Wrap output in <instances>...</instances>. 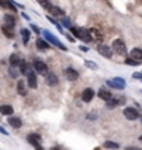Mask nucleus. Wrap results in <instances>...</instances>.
<instances>
[{
	"label": "nucleus",
	"instance_id": "393cba45",
	"mask_svg": "<svg viewBox=\"0 0 142 150\" xmlns=\"http://www.w3.org/2000/svg\"><path fill=\"white\" fill-rule=\"evenodd\" d=\"M21 38H22V42H24V45H28V42H29V38H31V32L28 31L27 28H22V29H21Z\"/></svg>",
	"mask_w": 142,
	"mask_h": 150
},
{
	"label": "nucleus",
	"instance_id": "20e7f679",
	"mask_svg": "<svg viewBox=\"0 0 142 150\" xmlns=\"http://www.w3.org/2000/svg\"><path fill=\"white\" fill-rule=\"evenodd\" d=\"M106 83L114 89H124L126 88V79L124 78H120V76H116L113 79H107Z\"/></svg>",
	"mask_w": 142,
	"mask_h": 150
},
{
	"label": "nucleus",
	"instance_id": "423d86ee",
	"mask_svg": "<svg viewBox=\"0 0 142 150\" xmlns=\"http://www.w3.org/2000/svg\"><path fill=\"white\" fill-rule=\"evenodd\" d=\"M98 52L100 56H103L104 59H111V56H113V50L110 46L107 45H104V43H100L98 45Z\"/></svg>",
	"mask_w": 142,
	"mask_h": 150
},
{
	"label": "nucleus",
	"instance_id": "72a5a7b5",
	"mask_svg": "<svg viewBox=\"0 0 142 150\" xmlns=\"http://www.w3.org/2000/svg\"><path fill=\"white\" fill-rule=\"evenodd\" d=\"M31 29H32L35 33H40V29H39L38 25H35V24H31Z\"/></svg>",
	"mask_w": 142,
	"mask_h": 150
},
{
	"label": "nucleus",
	"instance_id": "4468645a",
	"mask_svg": "<svg viewBox=\"0 0 142 150\" xmlns=\"http://www.w3.org/2000/svg\"><path fill=\"white\" fill-rule=\"evenodd\" d=\"M124 102H126L124 99H117V97H111L110 100H107V102H106V107L109 108V110H111V108L117 107L119 104H121V103H124Z\"/></svg>",
	"mask_w": 142,
	"mask_h": 150
},
{
	"label": "nucleus",
	"instance_id": "473e14b6",
	"mask_svg": "<svg viewBox=\"0 0 142 150\" xmlns=\"http://www.w3.org/2000/svg\"><path fill=\"white\" fill-rule=\"evenodd\" d=\"M61 22H63V27L68 28V29L71 28V21H70V18H67V17H64V18L61 20Z\"/></svg>",
	"mask_w": 142,
	"mask_h": 150
},
{
	"label": "nucleus",
	"instance_id": "f704fd0d",
	"mask_svg": "<svg viewBox=\"0 0 142 150\" xmlns=\"http://www.w3.org/2000/svg\"><path fill=\"white\" fill-rule=\"evenodd\" d=\"M0 134H3V135L7 136V135H9V131H6L4 127H1V125H0Z\"/></svg>",
	"mask_w": 142,
	"mask_h": 150
},
{
	"label": "nucleus",
	"instance_id": "2eb2a0df",
	"mask_svg": "<svg viewBox=\"0 0 142 150\" xmlns=\"http://www.w3.org/2000/svg\"><path fill=\"white\" fill-rule=\"evenodd\" d=\"M98 96L100 97L102 100H104V102H107V100H110V99L113 97V95H111V92L107 91L106 88H102V89H99Z\"/></svg>",
	"mask_w": 142,
	"mask_h": 150
},
{
	"label": "nucleus",
	"instance_id": "49530a36",
	"mask_svg": "<svg viewBox=\"0 0 142 150\" xmlns=\"http://www.w3.org/2000/svg\"><path fill=\"white\" fill-rule=\"evenodd\" d=\"M141 121H142V120H141Z\"/></svg>",
	"mask_w": 142,
	"mask_h": 150
},
{
	"label": "nucleus",
	"instance_id": "4c0bfd02",
	"mask_svg": "<svg viewBox=\"0 0 142 150\" xmlns=\"http://www.w3.org/2000/svg\"><path fill=\"white\" fill-rule=\"evenodd\" d=\"M88 120H91V121H95V118H96V115H95V114H89V115H88Z\"/></svg>",
	"mask_w": 142,
	"mask_h": 150
},
{
	"label": "nucleus",
	"instance_id": "5701e85b",
	"mask_svg": "<svg viewBox=\"0 0 142 150\" xmlns=\"http://www.w3.org/2000/svg\"><path fill=\"white\" fill-rule=\"evenodd\" d=\"M14 111V108L11 107L10 104H3V106H0V114H3V115H11Z\"/></svg>",
	"mask_w": 142,
	"mask_h": 150
},
{
	"label": "nucleus",
	"instance_id": "7ed1b4c3",
	"mask_svg": "<svg viewBox=\"0 0 142 150\" xmlns=\"http://www.w3.org/2000/svg\"><path fill=\"white\" fill-rule=\"evenodd\" d=\"M71 33L74 35L75 38H78V39H81V40H84V42H89L91 40V38H89V31H88L87 28H70Z\"/></svg>",
	"mask_w": 142,
	"mask_h": 150
},
{
	"label": "nucleus",
	"instance_id": "f8f14e48",
	"mask_svg": "<svg viewBox=\"0 0 142 150\" xmlns=\"http://www.w3.org/2000/svg\"><path fill=\"white\" fill-rule=\"evenodd\" d=\"M89 31V38H91V40H93V42H100L102 40V33H100V31H98L96 28H91V29H88Z\"/></svg>",
	"mask_w": 142,
	"mask_h": 150
},
{
	"label": "nucleus",
	"instance_id": "ddd939ff",
	"mask_svg": "<svg viewBox=\"0 0 142 150\" xmlns=\"http://www.w3.org/2000/svg\"><path fill=\"white\" fill-rule=\"evenodd\" d=\"M22 61H24V60H22V57L18 53H13L10 56V65L11 67H20Z\"/></svg>",
	"mask_w": 142,
	"mask_h": 150
},
{
	"label": "nucleus",
	"instance_id": "79ce46f5",
	"mask_svg": "<svg viewBox=\"0 0 142 150\" xmlns=\"http://www.w3.org/2000/svg\"><path fill=\"white\" fill-rule=\"evenodd\" d=\"M35 149H36V150H45L43 147H42V145H40V146H36V147H35Z\"/></svg>",
	"mask_w": 142,
	"mask_h": 150
},
{
	"label": "nucleus",
	"instance_id": "6e6552de",
	"mask_svg": "<svg viewBox=\"0 0 142 150\" xmlns=\"http://www.w3.org/2000/svg\"><path fill=\"white\" fill-rule=\"evenodd\" d=\"M27 142L29 145H32L33 147H36V146L42 145V138H40V135H38V134H29L27 136Z\"/></svg>",
	"mask_w": 142,
	"mask_h": 150
},
{
	"label": "nucleus",
	"instance_id": "a18cd8bd",
	"mask_svg": "<svg viewBox=\"0 0 142 150\" xmlns=\"http://www.w3.org/2000/svg\"><path fill=\"white\" fill-rule=\"evenodd\" d=\"M141 81H142V78H141Z\"/></svg>",
	"mask_w": 142,
	"mask_h": 150
},
{
	"label": "nucleus",
	"instance_id": "9b49d317",
	"mask_svg": "<svg viewBox=\"0 0 142 150\" xmlns=\"http://www.w3.org/2000/svg\"><path fill=\"white\" fill-rule=\"evenodd\" d=\"M20 72H21L22 75H29L33 72V65L28 64V63H25V61H22L21 65H20Z\"/></svg>",
	"mask_w": 142,
	"mask_h": 150
},
{
	"label": "nucleus",
	"instance_id": "a878e982",
	"mask_svg": "<svg viewBox=\"0 0 142 150\" xmlns=\"http://www.w3.org/2000/svg\"><path fill=\"white\" fill-rule=\"evenodd\" d=\"M39 3V6L42 7V8H45L46 11H50V8L53 7V4H52V1L50 0H36Z\"/></svg>",
	"mask_w": 142,
	"mask_h": 150
},
{
	"label": "nucleus",
	"instance_id": "7c9ffc66",
	"mask_svg": "<svg viewBox=\"0 0 142 150\" xmlns=\"http://www.w3.org/2000/svg\"><path fill=\"white\" fill-rule=\"evenodd\" d=\"M126 64L127 65H131V67H137V65H139V61L131 59V57H128V59L126 60Z\"/></svg>",
	"mask_w": 142,
	"mask_h": 150
},
{
	"label": "nucleus",
	"instance_id": "dca6fc26",
	"mask_svg": "<svg viewBox=\"0 0 142 150\" xmlns=\"http://www.w3.org/2000/svg\"><path fill=\"white\" fill-rule=\"evenodd\" d=\"M17 92H18V95H21V96H25V95L28 93L27 83H25L22 79H20L18 82H17Z\"/></svg>",
	"mask_w": 142,
	"mask_h": 150
},
{
	"label": "nucleus",
	"instance_id": "f257e3e1",
	"mask_svg": "<svg viewBox=\"0 0 142 150\" xmlns=\"http://www.w3.org/2000/svg\"><path fill=\"white\" fill-rule=\"evenodd\" d=\"M42 33H43V39L46 40V42L52 43L53 46L59 47L60 50H64V52L67 50L66 46H64V45H63V43L60 42V39H59V38H56L55 35H53V33H50L49 31H48V29H43V31H42Z\"/></svg>",
	"mask_w": 142,
	"mask_h": 150
},
{
	"label": "nucleus",
	"instance_id": "c85d7f7f",
	"mask_svg": "<svg viewBox=\"0 0 142 150\" xmlns=\"http://www.w3.org/2000/svg\"><path fill=\"white\" fill-rule=\"evenodd\" d=\"M48 20H49V21L52 22V24H53V25H55V27L57 28V29H59V31H60L61 33H64V31H63V27H61L60 24H59V22L56 21V20H55V17H52V16H48Z\"/></svg>",
	"mask_w": 142,
	"mask_h": 150
},
{
	"label": "nucleus",
	"instance_id": "6ab92c4d",
	"mask_svg": "<svg viewBox=\"0 0 142 150\" xmlns=\"http://www.w3.org/2000/svg\"><path fill=\"white\" fill-rule=\"evenodd\" d=\"M3 20H4V24H3V25L10 27V28L16 27V18H14V16H11V14H6V16L3 17Z\"/></svg>",
	"mask_w": 142,
	"mask_h": 150
},
{
	"label": "nucleus",
	"instance_id": "37998d69",
	"mask_svg": "<svg viewBox=\"0 0 142 150\" xmlns=\"http://www.w3.org/2000/svg\"><path fill=\"white\" fill-rule=\"evenodd\" d=\"M52 150H59V147H53V149H52Z\"/></svg>",
	"mask_w": 142,
	"mask_h": 150
},
{
	"label": "nucleus",
	"instance_id": "4be33fe9",
	"mask_svg": "<svg viewBox=\"0 0 142 150\" xmlns=\"http://www.w3.org/2000/svg\"><path fill=\"white\" fill-rule=\"evenodd\" d=\"M36 47L39 49V50H48L49 49V42H46L43 38H39V39H36Z\"/></svg>",
	"mask_w": 142,
	"mask_h": 150
},
{
	"label": "nucleus",
	"instance_id": "aec40b11",
	"mask_svg": "<svg viewBox=\"0 0 142 150\" xmlns=\"http://www.w3.org/2000/svg\"><path fill=\"white\" fill-rule=\"evenodd\" d=\"M28 88H32V89H36L38 88V78H36V75L33 74H29L28 75Z\"/></svg>",
	"mask_w": 142,
	"mask_h": 150
},
{
	"label": "nucleus",
	"instance_id": "39448f33",
	"mask_svg": "<svg viewBox=\"0 0 142 150\" xmlns=\"http://www.w3.org/2000/svg\"><path fill=\"white\" fill-rule=\"evenodd\" d=\"M123 114H124V117H126L128 121H135V120L139 118V112H138L137 108H134V107H126L124 111H123Z\"/></svg>",
	"mask_w": 142,
	"mask_h": 150
},
{
	"label": "nucleus",
	"instance_id": "c9c22d12",
	"mask_svg": "<svg viewBox=\"0 0 142 150\" xmlns=\"http://www.w3.org/2000/svg\"><path fill=\"white\" fill-rule=\"evenodd\" d=\"M132 78H135V79H141V78H142V72H135V74L132 75Z\"/></svg>",
	"mask_w": 142,
	"mask_h": 150
},
{
	"label": "nucleus",
	"instance_id": "9d476101",
	"mask_svg": "<svg viewBox=\"0 0 142 150\" xmlns=\"http://www.w3.org/2000/svg\"><path fill=\"white\" fill-rule=\"evenodd\" d=\"M64 75H66L67 81H71V82L77 81L78 79V76H80L78 71L74 70V68H66V70H64Z\"/></svg>",
	"mask_w": 142,
	"mask_h": 150
},
{
	"label": "nucleus",
	"instance_id": "58836bf2",
	"mask_svg": "<svg viewBox=\"0 0 142 150\" xmlns=\"http://www.w3.org/2000/svg\"><path fill=\"white\" fill-rule=\"evenodd\" d=\"M21 16H22V18H24V20H27V21H31V20H29V17H28L25 13H21Z\"/></svg>",
	"mask_w": 142,
	"mask_h": 150
},
{
	"label": "nucleus",
	"instance_id": "bb28decb",
	"mask_svg": "<svg viewBox=\"0 0 142 150\" xmlns=\"http://www.w3.org/2000/svg\"><path fill=\"white\" fill-rule=\"evenodd\" d=\"M1 31H3V33H4V35H6L7 38H14V32H13V28L3 25V27H1Z\"/></svg>",
	"mask_w": 142,
	"mask_h": 150
},
{
	"label": "nucleus",
	"instance_id": "412c9836",
	"mask_svg": "<svg viewBox=\"0 0 142 150\" xmlns=\"http://www.w3.org/2000/svg\"><path fill=\"white\" fill-rule=\"evenodd\" d=\"M9 125L11 128H21L22 121L18 117H10L9 118Z\"/></svg>",
	"mask_w": 142,
	"mask_h": 150
},
{
	"label": "nucleus",
	"instance_id": "e433bc0d",
	"mask_svg": "<svg viewBox=\"0 0 142 150\" xmlns=\"http://www.w3.org/2000/svg\"><path fill=\"white\" fill-rule=\"evenodd\" d=\"M126 150H141V149L137 147V146H128V147H126Z\"/></svg>",
	"mask_w": 142,
	"mask_h": 150
},
{
	"label": "nucleus",
	"instance_id": "2f4dec72",
	"mask_svg": "<svg viewBox=\"0 0 142 150\" xmlns=\"http://www.w3.org/2000/svg\"><path fill=\"white\" fill-rule=\"evenodd\" d=\"M9 74H10L11 78H18V71L16 70V67H11L10 65V68H9Z\"/></svg>",
	"mask_w": 142,
	"mask_h": 150
},
{
	"label": "nucleus",
	"instance_id": "f3484780",
	"mask_svg": "<svg viewBox=\"0 0 142 150\" xmlns=\"http://www.w3.org/2000/svg\"><path fill=\"white\" fill-rule=\"evenodd\" d=\"M46 83L49 86H56L59 83V78H57V75L53 74V72H49V74L46 75Z\"/></svg>",
	"mask_w": 142,
	"mask_h": 150
},
{
	"label": "nucleus",
	"instance_id": "cd10ccee",
	"mask_svg": "<svg viewBox=\"0 0 142 150\" xmlns=\"http://www.w3.org/2000/svg\"><path fill=\"white\" fill-rule=\"evenodd\" d=\"M103 146L106 147V149H114V150L120 147V145H119V143H116V142H111V140H106Z\"/></svg>",
	"mask_w": 142,
	"mask_h": 150
},
{
	"label": "nucleus",
	"instance_id": "c756f323",
	"mask_svg": "<svg viewBox=\"0 0 142 150\" xmlns=\"http://www.w3.org/2000/svg\"><path fill=\"white\" fill-rule=\"evenodd\" d=\"M84 63H85V65H87L88 68H92V70H98V64H96L95 61H91V60H85Z\"/></svg>",
	"mask_w": 142,
	"mask_h": 150
},
{
	"label": "nucleus",
	"instance_id": "f03ea898",
	"mask_svg": "<svg viewBox=\"0 0 142 150\" xmlns=\"http://www.w3.org/2000/svg\"><path fill=\"white\" fill-rule=\"evenodd\" d=\"M111 50H113V53L119 54V56H126L127 54V46L124 40H121V39H114L113 43H111Z\"/></svg>",
	"mask_w": 142,
	"mask_h": 150
},
{
	"label": "nucleus",
	"instance_id": "b1692460",
	"mask_svg": "<svg viewBox=\"0 0 142 150\" xmlns=\"http://www.w3.org/2000/svg\"><path fill=\"white\" fill-rule=\"evenodd\" d=\"M50 13H52V17H64V14H66L63 8L56 7V6H53V7L50 8Z\"/></svg>",
	"mask_w": 142,
	"mask_h": 150
},
{
	"label": "nucleus",
	"instance_id": "a19ab883",
	"mask_svg": "<svg viewBox=\"0 0 142 150\" xmlns=\"http://www.w3.org/2000/svg\"><path fill=\"white\" fill-rule=\"evenodd\" d=\"M67 38H68V40H70V42H74V38L72 36H70V35H66Z\"/></svg>",
	"mask_w": 142,
	"mask_h": 150
},
{
	"label": "nucleus",
	"instance_id": "c03bdc74",
	"mask_svg": "<svg viewBox=\"0 0 142 150\" xmlns=\"http://www.w3.org/2000/svg\"><path fill=\"white\" fill-rule=\"evenodd\" d=\"M139 142H142V135H141V136H139Z\"/></svg>",
	"mask_w": 142,
	"mask_h": 150
},
{
	"label": "nucleus",
	"instance_id": "ea45409f",
	"mask_svg": "<svg viewBox=\"0 0 142 150\" xmlns=\"http://www.w3.org/2000/svg\"><path fill=\"white\" fill-rule=\"evenodd\" d=\"M80 49H81L82 52H88V50H89V47H87V46H81Z\"/></svg>",
	"mask_w": 142,
	"mask_h": 150
},
{
	"label": "nucleus",
	"instance_id": "1a4fd4ad",
	"mask_svg": "<svg viewBox=\"0 0 142 150\" xmlns=\"http://www.w3.org/2000/svg\"><path fill=\"white\" fill-rule=\"evenodd\" d=\"M33 70L38 74H46L48 72V65L45 64V61H42V60H35L33 61Z\"/></svg>",
	"mask_w": 142,
	"mask_h": 150
},
{
	"label": "nucleus",
	"instance_id": "0eeeda50",
	"mask_svg": "<svg viewBox=\"0 0 142 150\" xmlns=\"http://www.w3.org/2000/svg\"><path fill=\"white\" fill-rule=\"evenodd\" d=\"M95 97V91L91 89V88H87V89H84L81 93V100L84 103H89L92 102V99Z\"/></svg>",
	"mask_w": 142,
	"mask_h": 150
},
{
	"label": "nucleus",
	"instance_id": "a211bd4d",
	"mask_svg": "<svg viewBox=\"0 0 142 150\" xmlns=\"http://www.w3.org/2000/svg\"><path fill=\"white\" fill-rule=\"evenodd\" d=\"M130 57L134 60H137V61H142V49L134 47L131 52H130Z\"/></svg>",
	"mask_w": 142,
	"mask_h": 150
}]
</instances>
